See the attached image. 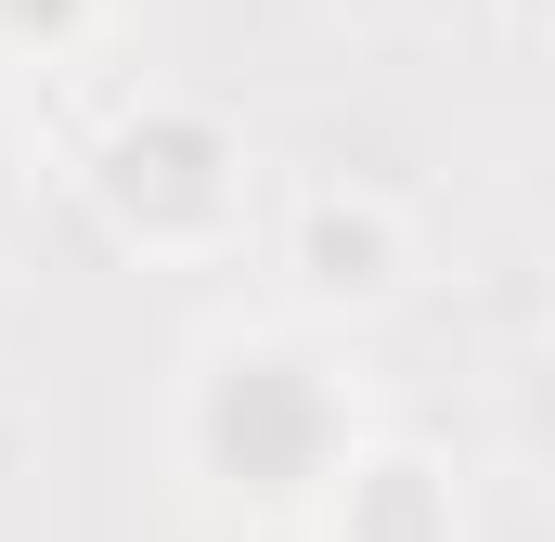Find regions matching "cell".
<instances>
[{"label":"cell","mask_w":555,"mask_h":542,"mask_svg":"<svg viewBox=\"0 0 555 542\" xmlns=\"http://www.w3.org/2000/svg\"><path fill=\"white\" fill-rule=\"evenodd\" d=\"M517 426H530V452H555V336L530 349V375H517Z\"/></svg>","instance_id":"cell-3"},{"label":"cell","mask_w":555,"mask_h":542,"mask_svg":"<svg viewBox=\"0 0 555 542\" xmlns=\"http://www.w3.org/2000/svg\"><path fill=\"white\" fill-rule=\"evenodd\" d=\"M0 207H13V142H0Z\"/></svg>","instance_id":"cell-5"},{"label":"cell","mask_w":555,"mask_h":542,"mask_svg":"<svg viewBox=\"0 0 555 542\" xmlns=\"http://www.w3.org/2000/svg\"><path fill=\"white\" fill-rule=\"evenodd\" d=\"M91 0H0V39H78Z\"/></svg>","instance_id":"cell-4"},{"label":"cell","mask_w":555,"mask_h":542,"mask_svg":"<svg viewBox=\"0 0 555 542\" xmlns=\"http://www.w3.org/2000/svg\"><path fill=\"white\" fill-rule=\"evenodd\" d=\"M194 413H246V439H207V465H220L233 491H259V504L310 491V478L336 465V401H323V375H310L297 349H272V336L207 349V388H194Z\"/></svg>","instance_id":"cell-1"},{"label":"cell","mask_w":555,"mask_h":542,"mask_svg":"<svg viewBox=\"0 0 555 542\" xmlns=\"http://www.w3.org/2000/svg\"><path fill=\"white\" fill-rule=\"evenodd\" d=\"M297 284H310L323 310L401 297V220H388L375 194H310V207H297Z\"/></svg>","instance_id":"cell-2"}]
</instances>
